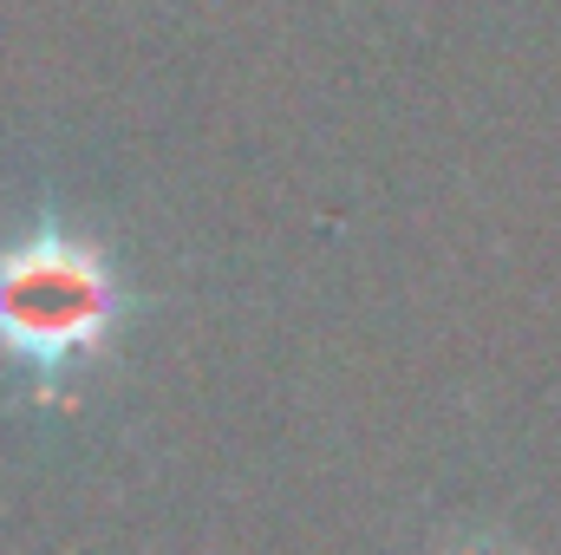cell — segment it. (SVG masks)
Instances as JSON below:
<instances>
[{"label": "cell", "instance_id": "1", "mask_svg": "<svg viewBox=\"0 0 561 555\" xmlns=\"http://www.w3.org/2000/svg\"><path fill=\"white\" fill-rule=\"evenodd\" d=\"M125 314L131 294L92 236L46 216L0 242V353L33 373L39 399H66V380L112 347Z\"/></svg>", "mask_w": 561, "mask_h": 555}, {"label": "cell", "instance_id": "2", "mask_svg": "<svg viewBox=\"0 0 561 555\" xmlns=\"http://www.w3.org/2000/svg\"><path fill=\"white\" fill-rule=\"evenodd\" d=\"M437 555H523L510 536H490V530H470V536H450Z\"/></svg>", "mask_w": 561, "mask_h": 555}]
</instances>
